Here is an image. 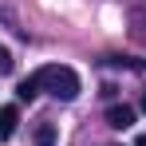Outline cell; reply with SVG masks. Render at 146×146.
Wrapping results in <instances>:
<instances>
[{"label": "cell", "instance_id": "cell-8", "mask_svg": "<svg viewBox=\"0 0 146 146\" xmlns=\"http://www.w3.org/2000/svg\"><path fill=\"white\" fill-rule=\"evenodd\" d=\"M142 111H146V91H142Z\"/></svg>", "mask_w": 146, "mask_h": 146}, {"label": "cell", "instance_id": "cell-3", "mask_svg": "<svg viewBox=\"0 0 146 146\" xmlns=\"http://www.w3.org/2000/svg\"><path fill=\"white\" fill-rule=\"evenodd\" d=\"M16 122H20V111L16 107H0V142H8L16 134Z\"/></svg>", "mask_w": 146, "mask_h": 146}, {"label": "cell", "instance_id": "cell-2", "mask_svg": "<svg viewBox=\"0 0 146 146\" xmlns=\"http://www.w3.org/2000/svg\"><path fill=\"white\" fill-rule=\"evenodd\" d=\"M107 126H115V130H126V126H134V107H111L107 111Z\"/></svg>", "mask_w": 146, "mask_h": 146}, {"label": "cell", "instance_id": "cell-1", "mask_svg": "<svg viewBox=\"0 0 146 146\" xmlns=\"http://www.w3.org/2000/svg\"><path fill=\"white\" fill-rule=\"evenodd\" d=\"M36 83H40V91L63 99V103H71V99L79 95V75H75L71 67H63V63H48V67H40V71H36Z\"/></svg>", "mask_w": 146, "mask_h": 146}, {"label": "cell", "instance_id": "cell-4", "mask_svg": "<svg viewBox=\"0 0 146 146\" xmlns=\"http://www.w3.org/2000/svg\"><path fill=\"white\" fill-rule=\"evenodd\" d=\"M36 95H40V83H36V75H32V79H24V83L16 87V99H20V103H32Z\"/></svg>", "mask_w": 146, "mask_h": 146}, {"label": "cell", "instance_id": "cell-7", "mask_svg": "<svg viewBox=\"0 0 146 146\" xmlns=\"http://www.w3.org/2000/svg\"><path fill=\"white\" fill-rule=\"evenodd\" d=\"M134 146H146V134H138V142H134Z\"/></svg>", "mask_w": 146, "mask_h": 146}, {"label": "cell", "instance_id": "cell-5", "mask_svg": "<svg viewBox=\"0 0 146 146\" xmlns=\"http://www.w3.org/2000/svg\"><path fill=\"white\" fill-rule=\"evenodd\" d=\"M36 146H55V126L51 122H40L36 126Z\"/></svg>", "mask_w": 146, "mask_h": 146}, {"label": "cell", "instance_id": "cell-6", "mask_svg": "<svg viewBox=\"0 0 146 146\" xmlns=\"http://www.w3.org/2000/svg\"><path fill=\"white\" fill-rule=\"evenodd\" d=\"M8 67H12V55H8V51H0V71H8Z\"/></svg>", "mask_w": 146, "mask_h": 146}]
</instances>
